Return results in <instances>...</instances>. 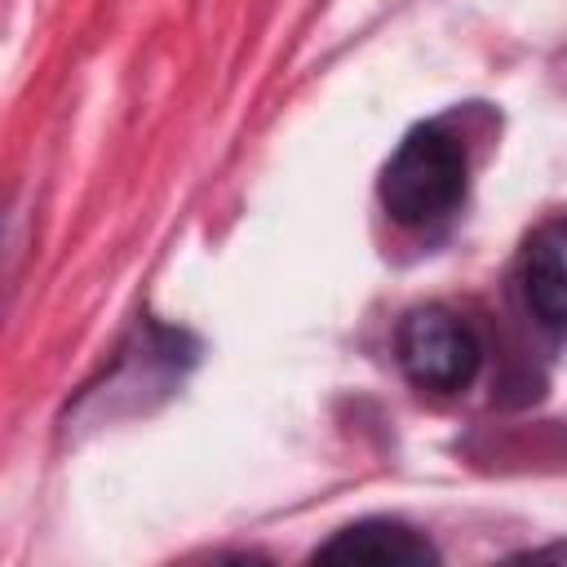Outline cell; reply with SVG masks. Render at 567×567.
<instances>
[{"mask_svg":"<svg viewBox=\"0 0 567 567\" xmlns=\"http://www.w3.org/2000/svg\"><path fill=\"white\" fill-rule=\"evenodd\" d=\"M381 204L399 226H430L465 195V151L439 124L412 128L381 168Z\"/></svg>","mask_w":567,"mask_h":567,"instance_id":"1","label":"cell"},{"mask_svg":"<svg viewBox=\"0 0 567 567\" xmlns=\"http://www.w3.org/2000/svg\"><path fill=\"white\" fill-rule=\"evenodd\" d=\"M434 545L394 518H363L315 549V563H434Z\"/></svg>","mask_w":567,"mask_h":567,"instance_id":"4","label":"cell"},{"mask_svg":"<svg viewBox=\"0 0 567 567\" xmlns=\"http://www.w3.org/2000/svg\"><path fill=\"white\" fill-rule=\"evenodd\" d=\"M399 363L412 385L456 394L474 381L483 363V346L465 319L443 306H416L399 323Z\"/></svg>","mask_w":567,"mask_h":567,"instance_id":"2","label":"cell"},{"mask_svg":"<svg viewBox=\"0 0 567 567\" xmlns=\"http://www.w3.org/2000/svg\"><path fill=\"white\" fill-rule=\"evenodd\" d=\"M518 288L545 328H567V217L532 230L518 257Z\"/></svg>","mask_w":567,"mask_h":567,"instance_id":"3","label":"cell"}]
</instances>
